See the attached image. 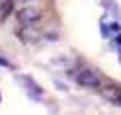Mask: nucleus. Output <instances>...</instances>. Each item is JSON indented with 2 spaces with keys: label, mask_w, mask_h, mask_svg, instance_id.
I'll return each mask as SVG.
<instances>
[{
  "label": "nucleus",
  "mask_w": 121,
  "mask_h": 115,
  "mask_svg": "<svg viewBox=\"0 0 121 115\" xmlns=\"http://www.w3.org/2000/svg\"><path fill=\"white\" fill-rule=\"evenodd\" d=\"M113 100H115L117 105H121V92H115V94H113Z\"/></svg>",
  "instance_id": "obj_5"
},
{
  "label": "nucleus",
  "mask_w": 121,
  "mask_h": 115,
  "mask_svg": "<svg viewBox=\"0 0 121 115\" xmlns=\"http://www.w3.org/2000/svg\"><path fill=\"white\" fill-rule=\"evenodd\" d=\"M0 66H4V68H9V66H11V62H9V60H4V58H0Z\"/></svg>",
  "instance_id": "obj_6"
},
{
  "label": "nucleus",
  "mask_w": 121,
  "mask_h": 115,
  "mask_svg": "<svg viewBox=\"0 0 121 115\" xmlns=\"http://www.w3.org/2000/svg\"><path fill=\"white\" fill-rule=\"evenodd\" d=\"M17 17H19V21L23 26H34V23H38L43 19V9L40 6H34L32 2H26V6L17 13Z\"/></svg>",
  "instance_id": "obj_1"
},
{
  "label": "nucleus",
  "mask_w": 121,
  "mask_h": 115,
  "mask_svg": "<svg viewBox=\"0 0 121 115\" xmlns=\"http://www.w3.org/2000/svg\"><path fill=\"white\" fill-rule=\"evenodd\" d=\"M19 81L26 85V92H28V94H32L34 98H40V96H43V90H40V87H38V85H36L32 79H28V77H21Z\"/></svg>",
  "instance_id": "obj_3"
},
{
  "label": "nucleus",
  "mask_w": 121,
  "mask_h": 115,
  "mask_svg": "<svg viewBox=\"0 0 121 115\" xmlns=\"http://www.w3.org/2000/svg\"><path fill=\"white\" fill-rule=\"evenodd\" d=\"M19 2H34V0H19Z\"/></svg>",
  "instance_id": "obj_7"
},
{
  "label": "nucleus",
  "mask_w": 121,
  "mask_h": 115,
  "mask_svg": "<svg viewBox=\"0 0 121 115\" xmlns=\"http://www.w3.org/2000/svg\"><path fill=\"white\" fill-rule=\"evenodd\" d=\"M77 83L83 87H100V77L91 68H81L77 73Z\"/></svg>",
  "instance_id": "obj_2"
},
{
  "label": "nucleus",
  "mask_w": 121,
  "mask_h": 115,
  "mask_svg": "<svg viewBox=\"0 0 121 115\" xmlns=\"http://www.w3.org/2000/svg\"><path fill=\"white\" fill-rule=\"evenodd\" d=\"M13 6H15V0H2V2H0V21H4V19L11 15Z\"/></svg>",
  "instance_id": "obj_4"
}]
</instances>
